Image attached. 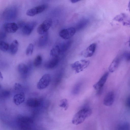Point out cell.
Here are the masks:
<instances>
[{"instance_id": "cell-1", "label": "cell", "mask_w": 130, "mask_h": 130, "mask_svg": "<svg viewBox=\"0 0 130 130\" xmlns=\"http://www.w3.org/2000/svg\"><path fill=\"white\" fill-rule=\"evenodd\" d=\"M92 112L91 109L89 108H85L81 109L74 115L72 120V123L75 125L82 123L91 115Z\"/></svg>"}, {"instance_id": "cell-2", "label": "cell", "mask_w": 130, "mask_h": 130, "mask_svg": "<svg viewBox=\"0 0 130 130\" xmlns=\"http://www.w3.org/2000/svg\"><path fill=\"white\" fill-rule=\"evenodd\" d=\"M89 60L82 59L77 61L71 65L72 69L76 73H78L83 71L89 65Z\"/></svg>"}, {"instance_id": "cell-3", "label": "cell", "mask_w": 130, "mask_h": 130, "mask_svg": "<svg viewBox=\"0 0 130 130\" xmlns=\"http://www.w3.org/2000/svg\"><path fill=\"white\" fill-rule=\"evenodd\" d=\"M52 24L51 19L48 18L45 20L38 27L37 32L40 35H43L47 32Z\"/></svg>"}, {"instance_id": "cell-4", "label": "cell", "mask_w": 130, "mask_h": 130, "mask_svg": "<svg viewBox=\"0 0 130 130\" xmlns=\"http://www.w3.org/2000/svg\"><path fill=\"white\" fill-rule=\"evenodd\" d=\"M31 63H28V65L23 63L19 64L17 67L18 73L23 78H26L28 75L31 68Z\"/></svg>"}, {"instance_id": "cell-5", "label": "cell", "mask_w": 130, "mask_h": 130, "mask_svg": "<svg viewBox=\"0 0 130 130\" xmlns=\"http://www.w3.org/2000/svg\"><path fill=\"white\" fill-rule=\"evenodd\" d=\"M51 80V76L49 74H46L43 75L39 79L37 87L39 90L46 88L49 85Z\"/></svg>"}, {"instance_id": "cell-6", "label": "cell", "mask_w": 130, "mask_h": 130, "mask_svg": "<svg viewBox=\"0 0 130 130\" xmlns=\"http://www.w3.org/2000/svg\"><path fill=\"white\" fill-rule=\"evenodd\" d=\"M47 7V6L46 5H40L28 10L26 12V14L29 16H34L43 12Z\"/></svg>"}, {"instance_id": "cell-7", "label": "cell", "mask_w": 130, "mask_h": 130, "mask_svg": "<svg viewBox=\"0 0 130 130\" xmlns=\"http://www.w3.org/2000/svg\"><path fill=\"white\" fill-rule=\"evenodd\" d=\"M76 31L75 28L71 27L62 30L59 32V35L61 38L65 39H67L73 36Z\"/></svg>"}, {"instance_id": "cell-8", "label": "cell", "mask_w": 130, "mask_h": 130, "mask_svg": "<svg viewBox=\"0 0 130 130\" xmlns=\"http://www.w3.org/2000/svg\"><path fill=\"white\" fill-rule=\"evenodd\" d=\"M108 75V72L105 73L99 80L93 85L94 89L98 91L99 93L101 91L103 87L107 80Z\"/></svg>"}, {"instance_id": "cell-9", "label": "cell", "mask_w": 130, "mask_h": 130, "mask_svg": "<svg viewBox=\"0 0 130 130\" xmlns=\"http://www.w3.org/2000/svg\"><path fill=\"white\" fill-rule=\"evenodd\" d=\"M35 22H31L26 23L22 29L23 33L26 35L30 34L37 25Z\"/></svg>"}, {"instance_id": "cell-10", "label": "cell", "mask_w": 130, "mask_h": 130, "mask_svg": "<svg viewBox=\"0 0 130 130\" xmlns=\"http://www.w3.org/2000/svg\"><path fill=\"white\" fill-rule=\"evenodd\" d=\"M96 47V43H93L88 46L82 53V55L86 58L92 56L94 54Z\"/></svg>"}, {"instance_id": "cell-11", "label": "cell", "mask_w": 130, "mask_h": 130, "mask_svg": "<svg viewBox=\"0 0 130 130\" xmlns=\"http://www.w3.org/2000/svg\"><path fill=\"white\" fill-rule=\"evenodd\" d=\"M115 99V95L113 92L110 91L107 93L104 98L103 103L106 106H109L113 104Z\"/></svg>"}, {"instance_id": "cell-12", "label": "cell", "mask_w": 130, "mask_h": 130, "mask_svg": "<svg viewBox=\"0 0 130 130\" xmlns=\"http://www.w3.org/2000/svg\"><path fill=\"white\" fill-rule=\"evenodd\" d=\"M5 30L8 32L13 33L18 30V26L15 23L11 22L5 24L4 25Z\"/></svg>"}, {"instance_id": "cell-13", "label": "cell", "mask_w": 130, "mask_h": 130, "mask_svg": "<svg viewBox=\"0 0 130 130\" xmlns=\"http://www.w3.org/2000/svg\"><path fill=\"white\" fill-rule=\"evenodd\" d=\"M25 100L24 92H21L14 95L13 98L14 103L16 105H19L23 103Z\"/></svg>"}, {"instance_id": "cell-14", "label": "cell", "mask_w": 130, "mask_h": 130, "mask_svg": "<svg viewBox=\"0 0 130 130\" xmlns=\"http://www.w3.org/2000/svg\"><path fill=\"white\" fill-rule=\"evenodd\" d=\"M59 61V57L52 58L45 64L44 67L46 68L49 69L54 68L57 65Z\"/></svg>"}, {"instance_id": "cell-15", "label": "cell", "mask_w": 130, "mask_h": 130, "mask_svg": "<svg viewBox=\"0 0 130 130\" xmlns=\"http://www.w3.org/2000/svg\"><path fill=\"white\" fill-rule=\"evenodd\" d=\"M41 101L39 99L30 98L27 101L26 104L29 107L35 108L39 106L41 104Z\"/></svg>"}, {"instance_id": "cell-16", "label": "cell", "mask_w": 130, "mask_h": 130, "mask_svg": "<svg viewBox=\"0 0 130 130\" xmlns=\"http://www.w3.org/2000/svg\"><path fill=\"white\" fill-rule=\"evenodd\" d=\"M19 47V43L16 40H14L11 43L9 47L10 54L12 55L15 54L17 52Z\"/></svg>"}, {"instance_id": "cell-17", "label": "cell", "mask_w": 130, "mask_h": 130, "mask_svg": "<svg viewBox=\"0 0 130 130\" xmlns=\"http://www.w3.org/2000/svg\"><path fill=\"white\" fill-rule=\"evenodd\" d=\"M120 60L118 58L115 59L110 65L108 69L110 72H113L118 68Z\"/></svg>"}, {"instance_id": "cell-18", "label": "cell", "mask_w": 130, "mask_h": 130, "mask_svg": "<svg viewBox=\"0 0 130 130\" xmlns=\"http://www.w3.org/2000/svg\"><path fill=\"white\" fill-rule=\"evenodd\" d=\"M61 53L59 45H57L51 50L50 55L52 58H58Z\"/></svg>"}, {"instance_id": "cell-19", "label": "cell", "mask_w": 130, "mask_h": 130, "mask_svg": "<svg viewBox=\"0 0 130 130\" xmlns=\"http://www.w3.org/2000/svg\"><path fill=\"white\" fill-rule=\"evenodd\" d=\"M89 20L87 19H82L77 24L76 30H79L85 28L88 24Z\"/></svg>"}, {"instance_id": "cell-20", "label": "cell", "mask_w": 130, "mask_h": 130, "mask_svg": "<svg viewBox=\"0 0 130 130\" xmlns=\"http://www.w3.org/2000/svg\"><path fill=\"white\" fill-rule=\"evenodd\" d=\"M47 39L48 35L46 32L40 38L38 42L39 46H42L45 45L47 42Z\"/></svg>"}, {"instance_id": "cell-21", "label": "cell", "mask_w": 130, "mask_h": 130, "mask_svg": "<svg viewBox=\"0 0 130 130\" xmlns=\"http://www.w3.org/2000/svg\"><path fill=\"white\" fill-rule=\"evenodd\" d=\"M10 92L8 90H3L0 91V99H8L10 97Z\"/></svg>"}, {"instance_id": "cell-22", "label": "cell", "mask_w": 130, "mask_h": 130, "mask_svg": "<svg viewBox=\"0 0 130 130\" xmlns=\"http://www.w3.org/2000/svg\"><path fill=\"white\" fill-rule=\"evenodd\" d=\"M8 44L3 41H0V50L4 52H6L9 49Z\"/></svg>"}, {"instance_id": "cell-23", "label": "cell", "mask_w": 130, "mask_h": 130, "mask_svg": "<svg viewBox=\"0 0 130 130\" xmlns=\"http://www.w3.org/2000/svg\"><path fill=\"white\" fill-rule=\"evenodd\" d=\"M71 44L70 41L64 42L59 45L61 53H63L66 51L69 47Z\"/></svg>"}, {"instance_id": "cell-24", "label": "cell", "mask_w": 130, "mask_h": 130, "mask_svg": "<svg viewBox=\"0 0 130 130\" xmlns=\"http://www.w3.org/2000/svg\"><path fill=\"white\" fill-rule=\"evenodd\" d=\"M59 106L60 107L63 108L65 110H67L68 107V103L67 100L64 99L60 100Z\"/></svg>"}, {"instance_id": "cell-25", "label": "cell", "mask_w": 130, "mask_h": 130, "mask_svg": "<svg viewBox=\"0 0 130 130\" xmlns=\"http://www.w3.org/2000/svg\"><path fill=\"white\" fill-rule=\"evenodd\" d=\"M42 61V58L40 55L37 56L35 58L33 62L34 66L37 67L40 66Z\"/></svg>"}, {"instance_id": "cell-26", "label": "cell", "mask_w": 130, "mask_h": 130, "mask_svg": "<svg viewBox=\"0 0 130 130\" xmlns=\"http://www.w3.org/2000/svg\"><path fill=\"white\" fill-rule=\"evenodd\" d=\"M34 49V45L31 43L29 44L26 49V53L27 55L30 56L32 54Z\"/></svg>"}, {"instance_id": "cell-27", "label": "cell", "mask_w": 130, "mask_h": 130, "mask_svg": "<svg viewBox=\"0 0 130 130\" xmlns=\"http://www.w3.org/2000/svg\"><path fill=\"white\" fill-rule=\"evenodd\" d=\"M81 86V84L80 83L77 84L74 87L73 90V92L75 94H78L80 91Z\"/></svg>"}, {"instance_id": "cell-28", "label": "cell", "mask_w": 130, "mask_h": 130, "mask_svg": "<svg viewBox=\"0 0 130 130\" xmlns=\"http://www.w3.org/2000/svg\"><path fill=\"white\" fill-rule=\"evenodd\" d=\"M14 88L15 90L19 91L22 89V86L20 83H16L14 84Z\"/></svg>"}, {"instance_id": "cell-29", "label": "cell", "mask_w": 130, "mask_h": 130, "mask_svg": "<svg viewBox=\"0 0 130 130\" xmlns=\"http://www.w3.org/2000/svg\"><path fill=\"white\" fill-rule=\"evenodd\" d=\"M124 16V15L123 14H122L118 15L116 17L114 18V20L117 21H121L123 19Z\"/></svg>"}, {"instance_id": "cell-30", "label": "cell", "mask_w": 130, "mask_h": 130, "mask_svg": "<svg viewBox=\"0 0 130 130\" xmlns=\"http://www.w3.org/2000/svg\"><path fill=\"white\" fill-rule=\"evenodd\" d=\"M124 56L125 59L127 61L130 60V54L128 53H125L124 54Z\"/></svg>"}, {"instance_id": "cell-31", "label": "cell", "mask_w": 130, "mask_h": 130, "mask_svg": "<svg viewBox=\"0 0 130 130\" xmlns=\"http://www.w3.org/2000/svg\"><path fill=\"white\" fill-rule=\"evenodd\" d=\"M130 97L129 96L126 99V106L129 107H130Z\"/></svg>"}, {"instance_id": "cell-32", "label": "cell", "mask_w": 130, "mask_h": 130, "mask_svg": "<svg viewBox=\"0 0 130 130\" xmlns=\"http://www.w3.org/2000/svg\"><path fill=\"white\" fill-rule=\"evenodd\" d=\"M5 34L3 32L0 33V41L2 40L3 38H4Z\"/></svg>"}, {"instance_id": "cell-33", "label": "cell", "mask_w": 130, "mask_h": 130, "mask_svg": "<svg viewBox=\"0 0 130 130\" xmlns=\"http://www.w3.org/2000/svg\"><path fill=\"white\" fill-rule=\"evenodd\" d=\"M3 78V76L1 72H0V80H2Z\"/></svg>"}, {"instance_id": "cell-34", "label": "cell", "mask_w": 130, "mask_h": 130, "mask_svg": "<svg viewBox=\"0 0 130 130\" xmlns=\"http://www.w3.org/2000/svg\"><path fill=\"white\" fill-rule=\"evenodd\" d=\"M70 1L71 2V3H74L79 1L77 0H71Z\"/></svg>"}, {"instance_id": "cell-35", "label": "cell", "mask_w": 130, "mask_h": 130, "mask_svg": "<svg viewBox=\"0 0 130 130\" xmlns=\"http://www.w3.org/2000/svg\"><path fill=\"white\" fill-rule=\"evenodd\" d=\"M1 85H0V89L1 88Z\"/></svg>"}]
</instances>
